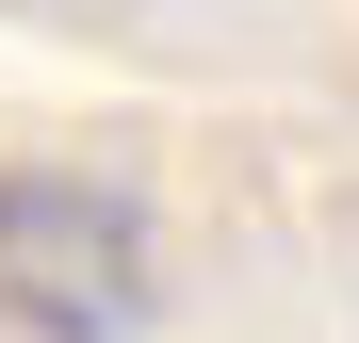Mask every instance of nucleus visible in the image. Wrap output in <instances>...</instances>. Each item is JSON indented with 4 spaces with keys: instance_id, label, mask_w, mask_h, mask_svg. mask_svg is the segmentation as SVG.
I'll list each match as a JSON object with an SVG mask.
<instances>
[{
    "instance_id": "nucleus-1",
    "label": "nucleus",
    "mask_w": 359,
    "mask_h": 343,
    "mask_svg": "<svg viewBox=\"0 0 359 343\" xmlns=\"http://www.w3.org/2000/svg\"><path fill=\"white\" fill-rule=\"evenodd\" d=\"M163 311V246L98 163H0V327L33 343H131Z\"/></svg>"
}]
</instances>
